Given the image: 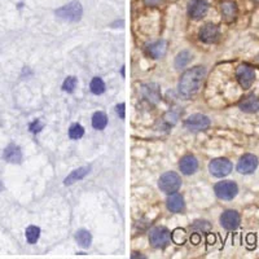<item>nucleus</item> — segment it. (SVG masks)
<instances>
[{
	"instance_id": "f257e3e1",
	"label": "nucleus",
	"mask_w": 259,
	"mask_h": 259,
	"mask_svg": "<svg viewBox=\"0 0 259 259\" xmlns=\"http://www.w3.org/2000/svg\"><path fill=\"white\" fill-rule=\"evenodd\" d=\"M206 75V69L204 66H196L189 69L182 75L179 81V92L184 98H192L200 91Z\"/></svg>"
},
{
	"instance_id": "f03ea898",
	"label": "nucleus",
	"mask_w": 259,
	"mask_h": 259,
	"mask_svg": "<svg viewBox=\"0 0 259 259\" xmlns=\"http://www.w3.org/2000/svg\"><path fill=\"white\" fill-rule=\"evenodd\" d=\"M83 14V8H82L79 1H71V3L66 4L64 7L58 8L56 10V16L58 18L64 21H69V22H77L82 18Z\"/></svg>"
},
{
	"instance_id": "7ed1b4c3",
	"label": "nucleus",
	"mask_w": 259,
	"mask_h": 259,
	"mask_svg": "<svg viewBox=\"0 0 259 259\" xmlns=\"http://www.w3.org/2000/svg\"><path fill=\"white\" fill-rule=\"evenodd\" d=\"M158 187L162 192H165L166 195H172V193L178 192L179 188L182 187V179L174 171L165 172L159 178Z\"/></svg>"
},
{
	"instance_id": "20e7f679",
	"label": "nucleus",
	"mask_w": 259,
	"mask_h": 259,
	"mask_svg": "<svg viewBox=\"0 0 259 259\" xmlns=\"http://www.w3.org/2000/svg\"><path fill=\"white\" fill-rule=\"evenodd\" d=\"M214 192H215L216 197L220 200H233L239 193V187L232 180H224V182L216 183L214 187Z\"/></svg>"
},
{
	"instance_id": "39448f33",
	"label": "nucleus",
	"mask_w": 259,
	"mask_h": 259,
	"mask_svg": "<svg viewBox=\"0 0 259 259\" xmlns=\"http://www.w3.org/2000/svg\"><path fill=\"white\" fill-rule=\"evenodd\" d=\"M170 240H171V233L165 227H155L149 233V241L152 246H155L157 249L167 246Z\"/></svg>"
},
{
	"instance_id": "423d86ee",
	"label": "nucleus",
	"mask_w": 259,
	"mask_h": 259,
	"mask_svg": "<svg viewBox=\"0 0 259 259\" xmlns=\"http://www.w3.org/2000/svg\"><path fill=\"white\" fill-rule=\"evenodd\" d=\"M236 78L239 81L240 86L244 88V90H248L253 86L254 81H256V71L253 69L250 65L243 64L240 65L236 70Z\"/></svg>"
},
{
	"instance_id": "0eeeda50",
	"label": "nucleus",
	"mask_w": 259,
	"mask_h": 259,
	"mask_svg": "<svg viewBox=\"0 0 259 259\" xmlns=\"http://www.w3.org/2000/svg\"><path fill=\"white\" fill-rule=\"evenodd\" d=\"M232 162L228 158H215L209 163V171L216 178H224L232 171Z\"/></svg>"
},
{
	"instance_id": "6e6552de",
	"label": "nucleus",
	"mask_w": 259,
	"mask_h": 259,
	"mask_svg": "<svg viewBox=\"0 0 259 259\" xmlns=\"http://www.w3.org/2000/svg\"><path fill=\"white\" fill-rule=\"evenodd\" d=\"M185 128L189 131L193 132H200L207 130L210 126V119L209 117H206L204 114H192L191 117H188V119L185 121Z\"/></svg>"
},
{
	"instance_id": "1a4fd4ad",
	"label": "nucleus",
	"mask_w": 259,
	"mask_h": 259,
	"mask_svg": "<svg viewBox=\"0 0 259 259\" xmlns=\"http://www.w3.org/2000/svg\"><path fill=\"white\" fill-rule=\"evenodd\" d=\"M259 165L258 157L254 155H244L241 158H240L239 163H237V171L243 175H249V174H253L256 171L257 167Z\"/></svg>"
},
{
	"instance_id": "9d476101",
	"label": "nucleus",
	"mask_w": 259,
	"mask_h": 259,
	"mask_svg": "<svg viewBox=\"0 0 259 259\" xmlns=\"http://www.w3.org/2000/svg\"><path fill=\"white\" fill-rule=\"evenodd\" d=\"M209 10L207 0H192L188 5L189 17L195 21L202 20Z\"/></svg>"
},
{
	"instance_id": "9b49d317",
	"label": "nucleus",
	"mask_w": 259,
	"mask_h": 259,
	"mask_svg": "<svg viewBox=\"0 0 259 259\" xmlns=\"http://www.w3.org/2000/svg\"><path fill=\"white\" fill-rule=\"evenodd\" d=\"M240 222H241V218L236 210H226L220 215V224L227 231H235L240 226Z\"/></svg>"
},
{
	"instance_id": "f8f14e48",
	"label": "nucleus",
	"mask_w": 259,
	"mask_h": 259,
	"mask_svg": "<svg viewBox=\"0 0 259 259\" xmlns=\"http://www.w3.org/2000/svg\"><path fill=\"white\" fill-rule=\"evenodd\" d=\"M199 37H200V41L204 42V43L211 44V43H215V42L218 41L219 37H220V33H219V29L215 26V25L207 24L200 30Z\"/></svg>"
},
{
	"instance_id": "ddd939ff",
	"label": "nucleus",
	"mask_w": 259,
	"mask_h": 259,
	"mask_svg": "<svg viewBox=\"0 0 259 259\" xmlns=\"http://www.w3.org/2000/svg\"><path fill=\"white\" fill-rule=\"evenodd\" d=\"M179 168H180V171H182L184 175H192V174H195V172L197 171V168H199V161H197V158L192 155H184V157L180 159Z\"/></svg>"
},
{
	"instance_id": "4468645a",
	"label": "nucleus",
	"mask_w": 259,
	"mask_h": 259,
	"mask_svg": "<svg viewBox=\"0 0 259 259\" xmlns=\"http://www.w3.org/2000/svg\"><path fill=\"white\" fill-rule=\"evenodd\" d=\"M239 108L245 113H257L259 111V99L254 94H250L240 101Z\"/></svg>"
},
{
	"instance_id": "2eb2a0df",
	"label": "nucleus",
	"mask_w": 259,
	"mask_h": 259,
	"mask_svg": "<svg viewBox=\"0 0 259 259\" xmlns=\"http://www.w3.org/2000/svg\"><path fill=\"white\" fill-rule=\"evenodd\" d=\"M166 205H167V209L171 212H182L184 210V199L182 196L178 195V193H172V195H168V199L166 201Z\"/></svg>"
},
{
	"instance_id": "dca6fc26",
	"label": "nucleus",
	"mask_w": 259,
	"mask_h": 259,
	"mask_svg": "<svg viewBox=\"0 0 259 259\" xmlns=\"http://www.w3.org/2000/svg\"><path fill=\"white\" fill-rule=\"evenodd\" d=\"M222 10V16L224 18V21L227 22H232L236 20L237 13H239V9H237V4L235 1H226V3L222 4L220 7Z\"/></svg>"
},
{
	"instance_id": "f3484780",
	"label": "nucleus",
	"mask_w": 259,
	"mask_h": 259,
	"mask_svg": "<svg viewBox=\"0 0 259 259\" xmlns=\"http://www.w3.org/2000/svg\"><path fill=\"white\" fill-rule=\"evenodd\" d=\"M3 155L5 161L10 162V163H20L22 161V152H21L20 147H17L14 144L8 145L5 151H4Z\"/></svg>"
},
{
	"instance_id": "a211bd4d",
	"label": "nucleus",
	"mask_w": 259,
	"mask_h": 259,
	"mask_svg": "<svg viewBox=\"0 0 259 259\" xmlns=\"http://www.w3.org/2000/svg\"><path fill=\"white\" fill-rule=\"evenodd\" d=\"M166 50H167V44L165 41H158L152 43L148 47V53L151 54L153 58H159L162 57L163 54L166 53Z\"/></svg>"
},
{
	"instance_id": "6ab92c4d",
	"label": "nucleus",
	"mask_w": 259,
	"mask_h": 259,
	"mask_svg": "<svg viewBox=\"0 0 259 259\" xmlns=\"http://www.w3.org/2000/svg\"><path fill=\"white\" fill-rule=\"evenodd\" d=\"M143 94H144L145 99L151 101V103H157L159 100L158 86L155 83H149L143 86Z\"/></svg>"
},
{
	"instance_id": "aec40b11",
	"label": "nucleus",
	"mask_w": 259,
	"mask_h": 259,
	"mask_svg": "<svg viewBox=\"0 0 259 259\" xmlns=\"http://www.w3.org/2000/svg\"><path fill=\"white\" fill-rule=\"evenodd\" d=\"M90 170H91V168L87 167V166H86V167H79L78 170H74V171L71 172L70 175L67 176V178L64 180L65 185H70L73 184V183L78 182V180H82V179L90 172Z\"/></svg>"
},
{
	"instance_id": "412c9836",
	"label": "nucleus",
	"mask_w": 259,
	"mask_h": 259,
	"mask_svg": "<svg viewBox=\"0 0 259 259\" xmlns=\"http://www.w3.org/2000/svg\"><path fill=\"white\" fill-rule=\"evenodd\" d=\"M75 240H77V243L82 246V248H90L92 243V236L91 233L86 231V229H79L75 235Z\"/></svg>"
},
{
	"instance_id": "4be33fe9",
	"label": "nucleus",
	"mask_w": 259,
	"mask_h": 259,
	"mask_svg": "<svg viewBox=\"0 0 259 259\" xmlns=\"http://www.w3.org/2000/svg\"><path fill=\"white\" fill-rule=\"evenodd\" d=\"M108 125V117L103 111H96L92 117V126L96 130H104Z\"/></svg>"
},
{
	"instance_id": "5701e85b",
	"label": "nucleus",
	"mask_w": 259,
	"mask_h": 259,
	"mask_svg": "<svg viewBox=\"0 0 259 259\" xmlns=\"http://www.w3.org/2000/svg\"><path fill=\"white\" fill-rule=\"evenodd\" d=\"M193 56L191 52H188V51H182L180 53L176 56V60H175V66L178 67H184L185 65H188L191 61H192Z\"/></svg>"
},
{
	"instance_id": "b1692460",
	"label": "nucleus",
	"mask_w": 259,
	"mask_h": 259,
	"mask_svg": "<svg viewBox=\"0 0 259 259\" xmlns=\"http://www.w3.org/2000/svg\"><path fill=\"white\" fill-rule=\"evenodd\" d=\"M41 237V228L37 226H30L26 228V239L29 244H35Z\"/></svg>"
},
{
	"instance_id": "393cba45",
	"label": "nucleus",
	"mask_w": 259,
	"mask_h": 259,
	"mask_svg": "<svg viewBox=\"0 0 259 259\" xmlns=\"http://www.w3.org/2000/svg\"><path fill=\"white\" fill-rule=\"evenodd\" d=\"M90 88H91V92L95 95H101L104 94L105 91V83L104 81L99 77H95L94 79L91 81V84H90Z\"/></svg>"
},
{
	"instance_id": "a878e982",
	"label": "nucleus",
	"mask_w": 259,
	"mask_h": 259,
	"mask_svg": "<svg viewBox=\"0 0 259 259\" xmlns=\"http://www.w3.org/2000/svg\"><path fill=\"white\" fill-rule=\"evenodd\" d=\"M83 135H84V128L82 127L79 123H75V125H73L70 128H69V136H70V139H73V140L81 139Z\"/></svg>"
},
{
	"instance_id": "bb28decb",
	"label": "nucleus",
	"mask_w": 259,
	"mask_h": 259,
	"mask_svg": "<svg viewBox=\"0 0 259 259\" xmlns=\"http://www.w3.org/2000/svg\"><path fill=\"white\" fill-rule=\"evenodd\" d=\"M77 78L75 77H67L66 79H65L64 84H62V90H64L65 92H69V94H71V92L74 91L75 87H77Z\"/></svg>"
},
{
	"instance_id": "cd10ccee",
	"label": "nucleus",
	"mask_w": 259,
	"mask_h": 259,
	"mask_svg": "<svg viewBox=\"0 0 259 259\" xmlns=\"http://www.w3.org/2000/svg\"><path fill=\"white\" fill-rule=\"evenodd\" d=\"M44 127V125L42 123L39 119H37V121H34L31 122L30 126H29V130H30L33 134H38V132H41L42 131V128Z\"/></svg>"
},
{
	"instance_id": "c85d7f7f",
	"label": "nucleus",
	"mask_w": 259,
	"mask_h": 259,
	"mask_svg": "<svg viewBox=\"0 0 259 259\" xmlns=\"http://www.w3.org/2000/svg\"><path fill=\"white\" fill-rule=\"evenodd\" d=\"M125 106H126V105L123 104V103H122V104H119V105H117V113H118V115L122 118V119H125V117H126Z\"/></svg>"
},
{
	"instance_id": "c756f323",
	"label": "nucleus",
	"mask_w": 259,
	"mask_h": 259,
	"mask_svg": "<svg viewBox=\"0 0 259 259\" xmlns=\"http://www.w3.org/2000/svg\"><path fill=\"white\" fill-rule=\"evenodd\" d=\"M144 3L148 7H158L159 4L162 3V0H144Z\"/></svg>"
},
{
	"instance_id": "7c9ffc66",
	"label": "nucleus",
	"mask_w": 259,
	"mask_h": 259,
	"mask_svg": "<svg viewBox=\"0 0 259 259\" xmlns=\"http://www.w3.org/2000/svg\"><path fill=\"white\" fill-rule=\"evenodd\" d=\"M4 189V185H3V183L0 182V192H1V191H3Z\"/></svg>"
},
{
	"instance_id": "2f4dec72",
	"label": "nucleus",
	"mask_w": 259,
	"mask_h": 259,
	"mask_svg": "<svg viewBox=\"0 0 259 259\" xmlns=\"http://www.w3.org/2000/svg\"><path fill=\"white\" fill-rule=\"evenodd\" d=\"M254 1H257V3H259V0H254Z\"/></svg>"
}]
</instances>
